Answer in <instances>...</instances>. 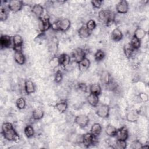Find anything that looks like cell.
Wrapping results in <instances>:
<instances>
[{"label":"cell","mask_w":149,"mask_h":149,"mask_svg":"<svg viewBox=\"0 0 149 149\" xmlns=\"http://www.w3.org/2000/svg\"><path fill=\"white\" fill-rule=\"evenodd\" d=\"M1 133L4 139L10 141H17L19 136L13 125L10 122H4L2 125Z\"/></svg>","instance_id":"cell-1"},{"label":"cell","mask_w":149,"mask_h":149,"mask_svg":"<svg viewBox=\"0 0 149 149\" xmlns=\"http://www.w3.org/2000/svg\"><path fill=\"white\" fill-rule=\"evenodd\" d=\"M115 16V14L113 12L107 9H102L98 12V19L100 21L107 26L114 21Z\"/></svg>","instance_id":"cell-2"},{"label":"cell","mask_w":149,"mask_h":149,"mask_svg":"<svg viewBox=\"0 0 149 149\" xmlns=\"http://www.w3.org/2000/svg\"><path fill=\"white\" fill-rule=\"evenodd\" d=\"M71 26V22L69 19L64 18L55 22L51 23V29L54 30H60L62 31H66Z\"/></svg>","instance_id":"cell-3"},{"label":"cell","mask_w":149,"mask_h":149,"mask_svg":"<svg viewBox=\"0 0 149 149\" xmlns=\"http://www.w3.org/2000/svg\"><path fill=\"white\" fill-rule=\"evenodd\" d=\"M51 27V23L49 18L47 16H42L38 19V28L42 33L47 31Z\"/></svg>","instance_id":"cell-4"},{"label":"cell","mask_w":149,"mask_h":149,"mask_svg":"<svg viewBox=\"0 0 149 149\" xmlns=\"http://www.w3.org/2000/svg\"><path fill=\"white\" fill-rule=\"evenodd\" d=\"M96 137L91 133H86L82 135L81 143L86 147H89L95 143Z\"/></svg>","instance_id":"cell-5"},{"label":"cell","mask_w":149,"mask_h":149,"mask_svg":"<svg viewBox=\"0 0 149 149\" xmlns=\"http://www.w3.org/2000/svg\"><path fill=\"white\" fill-rule=\"evenodd\" d=\"M109 111L110 107L108 105L102 104L97 108L96 110V114L98 117L105 119L109 116Z\"/></svg>","instance_id":"cell-6"},{"label":"cell","mask_w":149,"mask_h":149,"mask_svg":"<svg viewBox=\"0 0 149 149\" xmlns=\"http://www.w3.org/2000/svg\"><path fill=\"white\" fill-rule=\"evenodd\" d=\"M23 6V2L20 0H11L8 4V8L12 12L16 13L20 11Z\"/></svg>","instance_id":"cell-7"},{"label":"cell","mask_w":149,"mask_h":149,"mask_svg":"<svg viewBox=\"0 0 149 149\" xmlns=\"http://www.w3.org/2000/svg\"><path fill=\"white\" fill-rule=\"evenodd\" d=\"M89 117L84 114H80L76 116L74 118V122L79 127L83 128L87 126L89 123Z\"/></svg>","instance_id":"cell-8"},{"label":"cell","mask_w":149,"mask_h":149,"mask_svg":"<svg viewBox=\"0 0 149 149\" xmlns=\"http://www.w3.org/2000/svg\"><path fill=\"white\" fill-rule=\"evenodd\" d=\"M13 49L15 51H22V46L23 44V39L19 34H15L12 37Z\"/></svg>","instance_id":"cell-9"},{"label":"cell","mask_w":149,"mask_h":149,"mask_svg":"<svg viewBox=\"0 0 149 149\" xmlns=\"http://www.w3.org/2000/svg\"><path fill=\"white\" fill-rule=\"evenodd\" d=\"M116 10L119 14H125L129 10V3L127 1H119L116 5Z\"/></svg>","instance_id":"cell-10"},{"label":"cell","mask_w":149,"mask_h":149,"mask_svg":"<svg viewBox=\"0 0 149 149\" xmlns=\"http://www.w3.org/2000/svg\"><path fill=\"white\" fill-rule=\"evenodd\" d=\"M12 42V39L11 37L8 35H1L0 38V45L1 48H9L11 47Z\"/></svg>","instance_id":"cell-11"},{"label":"cell","mask_w":149,"mask_h":149,"mask_svg":"<svg viewBox=\"0 0 149 149\" xmlns=\"http://www.w3.org/2000/svg\"><path fill=\"white\" fill-rule=\"evenodd\" d=\"M116 139L126 140L129 137V132L126 126H122L117 130L115 135Z\"/></svg>","instance_id":"cell-12"},{"label":"cell","mask_w":149,"mask_h":149,"mask_svg":"<svg viewBox=\"0 0 149 149\" xmlns=\"http://www.w3.org/2000/svg\"><path fill=\"white\" fill-rule=\"evenodd\" d=\"M73 57L76 63H79L83 59L86 58V51L80 48H76L73 52Z\"/></svg>","instance_id":"cell-13"},{"label":"cell","mask_w":149,"mask_h":149,"mask_svg":"<svg viewBox=\"0 0 149 149\" xmlns=\"http://www.w3.org/2000/svg\"><path fill=\"white\" fill-rule=\"evenodd\" d=\"M126 118L129 122H136L139 118V112L134 109L130 110L126 113Z\"/></svg>","instance_id":"cell-14"},{"label":"cell","mask_w":149,"mask_h":149,"mask_svg":"<svg viewBox=\"0 0 149 149\" xmlns=\"http://www.w3.org/2000/svg\"><path fill=\"white\" fill-rule=\"evenodd\" d=\"M31 12L37 17L40 19L42 17V15L44 13V8L39 3H36L32 6Z\"/></svg>","instance_id":"cell-15"},{"label":"cell","mask_w":149,"mask_h":149,"mask_svg":"<svg viewBox=\"0 0 149 149\" xmlns=\"http://www.w3.org/2000/svg\"><path fill=\"white\" fill-rule=\"evenodd\" d=\"M59 66L63 68L68 66L70 62V57L66 54H62L58 56Z\"/></svg>","instance_id":"cell-16"},{"label":"cell","mask_w":149,"mask_h":149,"mask_svg":"<svg viewBox=\"0 0 149 149\" xmlns=\"http://www.w3.org/2000/svg\"><path fill=\"white\" fill-rule=\"evenodd\" d=\"M14 60L19 65H22L25 63L26 58L22 51H15Z\"/></svg>","instance_id":"cell-17"},{"label":"cell","mask_w":149,"mask_h":149,"mask_svg":"<svg viewBox=\"0 0 149 149\" xmlns=\"http://www.w3.org/2000/svg\"><path fill=\"white\" fill-rule=\"evenodd\" d=\"M24 91L27 94H30L35 92L36 88L34 83L30 80H27L24 81Z\"/></svg>","instance_id":"cell-18"},{"label":"cell","mask_w":149,"mask_h":149,"mask_svg":"<svg viewBox=\"0 0 149 149\" xmlns=\"http://www.w3.org/2000/svg\"><path fill=\"white\" fill-rule=\"evenodd\" d=\"M123 38V34L122 31L119 28L114 29L111 33V38L115 42L120 41Z\"/></svg>","instance_id":"cell-19"},{"label":"cell","mask_w":149,"mask_h":149,"mask_svg":"<svg viewBox=\"0 0 149 149\" xmlns=\"http://www.w3.org/2000/svg\"><path fill=\"white\" fill-rule=\"evenodd\" d=\"M77 64L79 70L81 72H84L86 70H87L90 67V61L88 59H87L86 57L81 61H80L79 63H77Z\"/></svg>","instance_id":"cell-20"},{"label":"cell","mask_w":149,"mask_h":149,"mask_svg":"<svg viewBox=\"0 0 149 149\" xmlns=\"http://www.w3.org/2000/svg\"><path fill=\"white\" fill-rule=\"evenodd\" d=\"M87 101L91 106L96 107L99 102L98 95L90 93L87 97Z\"/></svg>","instance_id":"cell-21"},{"label":"cell","mask_w":149,"mask_h":149,"mask_svg":"<svg viewBox=\"0 0 149 149\" xmlns=\"http://www.w3.org/2000/svg\"><path fill=\"white\" fill-rule=\"evenodd\" d=\"M44 115V112L41 107H37L34 109L32 112V117L34 120H38L41 119Z\"/></svg>","instance_id":"cell-22"},{"label":"cell","mask_w":149,"mask_h":149,"mask_svg":"<svg viewBox=\"0 0 149 149\" xmlns=\"http://www.w3.org/2000/svg\"><path fill=\"white\" fill-rule=\"evenodd\" d=\"M91 31H90L86 26V25H83L80 27L78 30V34L79 36L81 38H88L90 34Z\"/></svg>","instance_id":"cell-23"},{"label":"cell","mask_w":149,"mask_h":149,"mask_svg":"<svg viewBox=\"0 0 149 149\" xmlns=\"http://www.w3.org/2000/svg\"><path fill=\"white\" fill-rule=\"evenodd\" d=\"M102 132V126L98 123H94L91 127L90 133L94 136H98Z\"/></svg>","instance_id":"cell-24"},{"label":"cell","mask_w":149,"mask_h":149,"mask_svg":"<svg viewBox=\"0 0 149 149\" xmlns=\"http://www.w3.org/2000/svg\"><path fill=\"white\" fill-rule=\"evenodd\" d=\"M54 107L59 113H63L68 108V103L66 101H61V102L56 103Z\"/></svg>","instance_id":"cell-25"},{"label":"cell","mask_w":149,"mask_h":149,"mask_svg":"<svg viewBox=\"0 0 149 149\" xmlns=\"http://www.w3.org/2000/svg\"><path fill=\"white\" fill-rule=\"evenodd\" d=\"M118 129L112 125H108L105 127V133L111 137H115Z\"/></svg>","instance_id":"cell-26"},{"label":"cell","mask_w":149,"mask_h":149,"mask_svg":"<svg viewBox=\"0 0 149 149\" xmlns=\"http://www.w3.org/2000/svg\"><path fill=\"white\" fill-rule=\"evenodd\" d=\"M146 33H147V32L144 29H143V28H141V27H137V28H136V29L134 31L133 36H134L137 39H139L141 41L143 38H144V37L146 35Z\"/></svg>","instance_id":"cell-27"},{"label":"cell","mask_w":149,"mask_h":149,"mask_svg":"<svg viewBox=\"0 0 149 149\" xmlns=\"http://www.w3.org/2000/svg\"><path fill=\"white\" fill-rule=\"evenodd\" d=\"M90 93L99 95L101 93V87L98 83H93L90 87Z\"/></svg>","instance_id":"cell-28"},{"label":"cell","mask_w":149,"mask_h":149,"mask_svg":"<svg viewBox=\"0 0 149 149\" xmlns=\"http://www.w3.org/2000/svg\"><path fill=\"white\" fill-rule=\"evenodd\" d=\"M134 51V49L130 45V43L125 44L123 47V51H124L125 55L127 58H130L132 56V54Z\"/></svg>","instance_id":"cell-29"},{"label":"cell","mask_w":149,"mask_h":149,"mask_svg":"<svg viewBox=\"0 0 149 149\" xmlns=\"http://www.w3.org/2000/svg\"><path fill=\"white\" fill-rule=\"evenodd\" d=\"M101 80L104 84H108L111 81V75L107 71H104L101 74Z\"/></svg>","instance_id":"cell-30"},{"label":"cell","mask_w":149,"mask_h":149,"mask_svg":"<svg viewBox=\"0 0 149 149\" xmlns=\"http://www.w3.org/2000/svg\"><path fill=\"white\" fill-rule=\"evenodd\" d=\"M126 147H127V143L126 140L116 139L112 148H117V149H125L126 148Z\"/></svg>","instance_id":"cell-31"},{"label":"cell","mask_w":149,"mask_h":149,"mask_svg":"<svg viewBox=\"0 0 149 149\" xmlns=\"http://www.w3.org/2000/svg\"><path fill=\"white\" fill-rule=\"evenodd\" d=\"M24 133L27 137H32L34 134V130L33 127L30 125H27L24 129Z\"/></svg>","instance_id":"cell-32"},{"label":"cell","mask_w":149,"mask_h":149,"mask_svg":"<svg viewBox=\"0 0 149 149\" xmlns=\"http://www.w3.org/2000/svg\"><path fill=\"white\" fill-rule=\"evenodd\" d=\"M130 45L132 47V48L135 50V49H138L141 45V41L139 39H137L136 37L134 36H133L130 42Z\"/></svg>","instance_id":"cell-33"},{"label":"cell","mask_w":149,"mask_h":149,"mask_svg":"<svg viewBox=\"0 0 149 149\" xmlns=\"http://www.w3.org/2000/svg\"><path fill=\"white\" fill-rule=\"evenodd\" d=\"M16 105L19 109H23L26 105V102L23 97L18 98L16 101Z\"/></svg>","instance_id":"cell-34"},{"label":"cell","mask_w":149,"mask_h":149,"mask_svg":"<svg viewBox=\"0 0 149 149\" xmlns=\"http://www.w3.org/2000/svg\"><path fill=\"white\" fill-rule=\"evenodd\" d=\"M105 54L102 50H98L94 54V59L97 61H101L105 58Z\"/></svg>","instance_id":"cell-35"},{"label":"cell","mask_w":149,"mask_h":149,"mask_svg":"<svg viewBox=\"0 0 149 149\" xmlns=\"http://www.w3.org/2000/svg\"><path fill=\"white\" fill-rule=\"evenodd\" d=\"M8 17V12L6 8L1 7L0 9V20L3 22L6 20Z\"/></svg>","instance_id":"cell-36"},{"label":"cell","mask_w":149,"mask_h":149,"mask_svg":"<svg viewBox=\"0 0 149 149\" xmlns=\"http://www.w3.org/2000/svg\"><path fill=\"white\" fill-rule=\"evenodd\" d=\"M143 143L139 140H136L133 141L130 144V148L132 149H139L141 148Z\"/></svg>","instance_id":"cell-37"},{"label":"cell","mask_w":149,"mask_h":149,"mask_svg":"<svg viewBox=\"0 0 149 149\" xmlns=\"http://www.w3.org/2000/svg\"><path fill=\"white\" fill-rule=\"evenodd\" d=\"M96 26H97L96 22H95L94 20H93V19L89 20L87 22V23H86V27H87L90 31H93V30L96 27Z\"/></svg>","instance_id":"cell-38"},{"label":"cell","mask_w":149,"mask_h":149,"mask_svg":"<svg viewBox=\"0 0 149 149\" xmlns=\"http://www.w3.org/2000/svg\"><path fill=\"white\" fill-rule=\"evenodd\" d=\"M62 78H63V76H62V72L59 70H57L55 73V77H54L55 82L56 83H60L62 81Z\"/></svg>","instance_id":"cell-39"},{"label":"cell","mask_w":149,"mask_h":149,"mask_svg":"<svg viewBox=\"0 0 149 149\" xmlns=\"http://www.w3.org/2000/svg\"><path fill=\"white\" fill-rule=\"evenodd\" d=\"M102 3L103 1L101 0H94L91 1V3L93 5V6L96 9H100L102 6Z\"/></svg>","instance_id":"cell-40"},{"label":"cell","mask_w":149,"mask_h":149,"mask_svg":"<svg viewBox=\"0 0 149 149\" xmlns=\"http://www.w3.org/2000/svg\"><path fill=\"white\" fill-rule=\"evenodd\" d=\"M49 65L54 68L56 67L57 66L59 65V59H58V57H54L52 58L49 62Z\"/></svg>","instance_id":"cell-41"},{"label":"cell","mask_w":149,"mask_h":149,"mask_svg":"<svg viewBox=\"0 0 149 149\" xmlns=\"http://www.w3.org/2000/svg\"><path fill=\"white\" fill-rule=\"evenodd\" d=\"M138 96L139 99L143 102H146L148 101V96L145 93H140Z\"/></svg>","instance_id":"cell-42"},{"label":"cell","mask_w":149,"mask_h":149,"mask_svg":"<svg viewBox=\"0 0 149 149\" xmlns=\"http://www.w3.org/2000/svg\"><path fill=\"white\" fill-rule=\"evenodd\" d=\"M78 88L80 91L85 93L87 91V86L84 83H80L78 84Z\"/></svg>","instance_id":"cell-43"},{"label":"cell","mask_w":149,"mask_h":149,"mask_svg":"<svg viewBox=\"0 0 149 149\" xmlns=\"http://www.w3.org/2000/svg\"><path fill=\"white\" fill-rule=\"evenodd\" d=\"M149 148V146L148 144H143L141 148Z\"/></svg>","instance_id":"cell-44"}]
</instances>
